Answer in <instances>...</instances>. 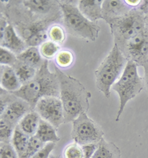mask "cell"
I'll return each mask as SVG.
<instances>
[{
  "label": "cell",
  "instance_id": "4",
  "mask_svg": "<svg viewBox=\"0 0 148 158\" xmlns=\"http://www.w3.org/2000/svg\"><path fill=\"white\" fill-rule=\"evenodd\" d=\"M59 4L64 25L69 34L87 41L95 42L97 40L101 29L97 23L87 19L74 2L59 1Z\"/></svg>",
  "mask_w": 148,
  "mask_h": 158
},
{
  "label": "cell",
  "instance_id": "13",
  "mask_svg": "<svg viewBox=\"0 0 148 158\" xmlns=\"http://www.w3.org/2000/svg\"><path fill=\"white\" fill-rule=\"evenodd\" d=\"M102 0H81L78 2L79 11L92 23H96L99 19H103L102 15Z\"/></svg>",
  "mask_w": 148,
  "mask_h": 158
},
{
  "label": "cell",
  "instance_id": "6",
  "mask_svg": "<svg viewBox=\"0 0 148 158\" xmlns=\"http://www.w3.org/2000/svg\"><path fill=\"white\" fill-rule=\"evenodd\" d=\"M114 43L122 48L129 40L147 31L144 14L139 8H133L126 15L109 23Z\"/></svg>",
  "mask_w": 148,
  "mask_h": 158
},
{
  "label": "cell",
  "instance_id": "5",
  "mask_svg": "<svg viewBox=\"0 0 148 158\" xmlns=\"http://www.w3.org/2000/svg\"><path fill=\"white\" fill-rule=\"evenodd\" d=\"M144 87L143 79L138 73V65L129 60L121 77L112 86L113 90L119 97V108L116 117V122L119 120L127 102L136 97Z\"/></svg>",
  "mask_w": 148,
  "mask_h": 158
},
{
  "label": "cell",
  "instance_id": "1",
  "mask_svg": "<svg viewBox=\"0 0 148 158\" xmlns=\"http://www.w3.org/2000/svg\"><path fill=\"white\" fill-rule=\"evenodd\" d=\"M54 70L59 83V98L64 108L65 123L73 122L82 113H87L92 95L77 79L63 72L56 65Z\"/></svg>",
  "mask_w": 148,
  "mask_h": 158
},
{
  "label": "cell",
  "instance_id": "7",
  "mask_svg": "<svg viewBox=\"0 0 148 158\" xmlns=\"http://www.w3.org/2000/svg\"><path fill=\"white\" fill-rule=\"evenodd\" d=\"M103 130L87 113L83 112L72 122L71 137L74 142L83 146L90 143H98L104 138Z\"/></svg>",
  "mask_w": 148,
  "mask_h": 158
},
{
  "label": "cell",
  "instance_id": "30",
  "mask_svg": "<svg viewBox=\"0 0 148 158\" xmlns=\"http://www.w3.org/2000/svg\"><path fill=\"white\" fill-rule=\"evenodd\" d=\"M83 158H91L98 148V143H90L82 146Z\"/></svg>",
  "mask_w": 148,
  "mask_h": 158
},
{
  "label": "cell",
  "instance_id": "12",
  "mask_svg": "<svg viewBox=\"0 0 148 158\" xmlns=\"http://www.w3.org/2000/svg\"><path fill=\"white\" fill-rule=\"evenodd\" d=\"M132 10L121 0H105L102 4L103 19L108 23L111 20L122 17Z\"/></svg>",
  "mask_w": 148,
  "mask_h": 158
},
{
  "label": "cell",
  "instance_id": "22",
  "mask_svg": "<svg viewBox=\"0 0 148 158\" xmlns=\"http://www.w3.org/2000/svg\"><path fill=\"white\" fill-rule=\"evenodd\" d=\"M39 49L44 60H49L56 57V54L60 51V46L50 40H47L40 45Z\"/></svg>",
  "mask_w": 148,
  "mask_h": 158
},
{
  "label": "cell",
  "instance_id": "2",
  "mask_svg": "<svg viewBox=\"0 0 148 158\" xmlns=\"http://www.w3.org/2000/svg\"><path fill=\"white\" fill-rule=\"evenodd\" d=\"M48 60H45L36 77L20 89L12 93L14 96L25 100L33 110L40 99L45 97H59L60 89L56 73L51 72L48 68Z\"/></svg>",
  "mask_w": 148,
  "mask_h": 158
},
{
  "label": "cell",
  "instance_id": "10",
  "mask_svg": "<svg viewBox=\"0 0 148 158\" xmlns=\"http://www.w3.org/2000/svg\"><path fill=\"white\" fill-rule=\"evenodd\" d=\"M16 98L5 107L3 111L1 112V119L13 125L18 126L20 120L27 114L28 112L33 111L30 106L22 99Z\"/></svg>",
  "mask_w": 148,
  "mask_h": 158
},
{
  "label": "cell",
  "instance_id": "29",
  "mask_svg": "<svg viewBox=\"0 0 148 158\" xmlns=\"http://www.w3.org/2000/svg\"><path fill=\"white\" fill-rule=\"evenodd\" d=\"M56 146V143H49L45 145L42 149L37 152L31 158H49L51 155L53 150Z\"/></svg>",
  "mask_w": 148,
  "mask_h": 158
},
{
  "label": "cell",
  "instance_id": "14",
  "mask_svg": "<svg viewBox=\"0 0 148 158\" xmlns=\"http://www.w3.org/2000/svg\"><path fill=\"white\" fill-rule=\"evenodd\" d=\"M0 84L1 89L10 93L18 91L22 85L14 68L8 65H1Z\"/></svg>",
  "mask_w": 148,
  "mask_h": 158
},
{
  "label": "cell",
  "instance_id": "9",
  "mask_svg": "<svg viewBox=\"0 0 148 158\" xmlns=\"http://www.w3.org/2000/svg\"><path fill=\"white\" fill-rule=\"evenodd\" d=\"M120 50L127 61L144 66L148 62V31L141 33L129 40Z\"/></svg>",
  "mask_w": 148,
  "mask_h": 158
},
{
  "label": "cell",
  "instance_id": "15",
  "mask_svg": "<svg viewBox=\"0 0 148 158\" xmlns=\"http://www.w3.org/2000/svg\"><path fill=\"white\" fill-rule=\"evenodd\" d=\"M41 120V117L36 111L28 112L25 117L20 120L18 124V127L26 134L29 137H32L36 135L38 127Z\"/></svg>",
  "mask_w": 148,
  "mask_h": 158
},
{
  "label": "cell",
  "instance_id": "17",
  "mask_svg": "<svg viewBox=\"0 0 148 158\" xmlns=\"http://www.w3.org/2000/svg\"><path fill=\"white\" fill-rule=\"evenodd\" d=\"M17 59L19 61L34 66L37 69H39L45 61V60H42V56L37 47H28L22 53L17 55Z\"/></svg>",
  "mask_w": 148,
  "mask_h": 158
},
{
  "label": "cell",
  "instance_id": "24",
  "mask_svg": "<svg viewBox=\"0 0 148 158\" xmlns=\"http://www.w3.org/2000/svg\"><path fill=\"white\" fill-rule=\"evenodd\" d=\"M45 145V143L42 142L35 135L30 137L26 150L19 158H31L36 152L42 149Z\"/></svg>",
  "mask_w": 148,
  "mask_h": 158
},
{
  "label": "cell",
  "instance_id": "25",
  "mask_svg": "<svg viewBox=\"0 0 148 158\" xmlns=\"http://www.w3.org/2000/svg\"><path fill=\"white\" fill-rule=\"evenodd\" d=\"M15 126L1 119L0 120V139L1 143H10V139H12Z\"/></svg>",
  "mask_w": 148,
  "mask_h": 158
},
{
  "label": "cell",
  "instance_id": "8",
  "mask_svg": "<svg viewBox=\"0 0 148 158\" xmlns=\"http://www.w3.org/2000/svg\"><path fill=\"white\" fill-rule=\"evenodd\" d=\"M34 110L39 114L41 119L50 123L56 128L65 123L64 108L59 97H43L38 101Z\"/></svg>",
  "mask_w": 148,
  "mask_h": 158
},
{
  "label": "cell",
  "instance_id": "26",
  "mask_svg": "<svg viewBox=\"0 0 148 158\" xmlns=\"http://www.w3.org/2000/svg\"><path fill=\"white\" fill-rule=\"evenodd\" d=\"M64 158H83V152L81 145L71 143L65 146L63 151Z\"/></svg>",
  "mask_w": 148,
  "mask_h": 158
},
{
  "label": "cell",
  "instance_id": "18",
  "mask_svg": "<svg viewBox=\"0 0 148 158\" xmlns=\"http://www.w3.org/2000/svg\"><path fill=\"white\" fill-rule=\"evenodd\" d=\"M91 158H120V151L114 143L102 139L98 148Z\"/></svg>",
  "mask_w": 148,
  "mask_h": 158
},
{
  "label": "cell",
  "instance_id": "16",
  "mask_svg": "<svg viewBox=\"0 0 148 158\" xmlns=\"http://www.w3.org/2000/svg\"><path fill=\"white\" fill-rule=\"evenodd\" d=\"M35 136L45 144L49 143H56L60 139L57 135L56 128L42 119L40 120L39 127Z\"/></svg>",
  "mask_w": 148,
  "mask_h": 158
},
{
  "label": "cell",
  "instance_id": "21",
  "mask_svg": "<svg viewBox=\"0 0 148 158\" xmlns=\"http://www.w3.org/2000/svg\"><path fill=\"white\" fill-rule=\"evenodd\" d=\"M74 62V54L68 49H62L55 57V65L62 69L70 68Z\"/></svg>",
  "mask_w": 148,
  "mask_h": 158
},
{
  "label": "cell",
  "instance_id": "20",
  "mask_svg": "<svg viewBox=\"0 0 148 158\" xmlns=\"http://www.w3.org/2000/svg\"><path fill=\"white\" fill-rule=\"evenodd\" d=\"M29 139L30 137L24 133L18 126H16L13 135L11 143L19 155V158L25 153L28 145Z\"/></svg>",
  "mask_w": 148,
  "mask_h": 158
},
{
  "label": "cell",
  "instance_id": "3",
  "mask_svg": "<svg viewBox=\"0 0 148 158\" xmlns=\"http://www.w3.org/2000/svg\"><path fill=\"white\" fill-rule=\"evenodd\" d=\"M127 60L118 45H114L95 71L96 85L106 98L110 97V89L121 77Z\"/></svg>",
  "mask_w": 148,
  "mask_h": 158
},
{
  "label": "cell",
  "instance_id": "33",
  "mask_svg": "<svg viewBox=\"0 0 148 158\" xmlns=\"http://www.w3.org/2000/svg\"><path fill=\"white\" fill-rule=\"evenodd\" d=\"M144 19H145V25H146V28L148 31V10L144 14Z\"/></svg>",
  "mask_w": 148,
  "mask_h": 158
},
{
  "label": "cell",
  "instance_id": "11",
  "mask_svg": "<svg viewBox=\"0 0 148 158\" xmlns=\"http://www.w3.org/2000/svg\"><path fill=\"white\" fill-rule=\"evenodd\" d=\"M1 47L11 51L16 55L20 54L28 48L10 23L1 34Z\"/></svg>",
  "mask_w": 148,
  "mask_h": 158
},
{
  "label": "cell",
  "instance_id": "28",
  "mask_svg": "<svg viewBox=\"0 0 148 158\" xmlns=\"http://www.w3.org/2000/svg\"><path fill=\"white\" fill-rule=\"evenodd\" d=\"M0 158H19V155L12 143H1Z\"/></svg>",
  "mask_w": 148,
  "mask_h": 158
},
{
  "label": "cell",
  "instance_id": "34",
  "mask_svg": "<svg viewBox=\"0 0 148 158\" xmlns=\"http://www.w3.org/2000/svg\"><path fill=\"white\" fill-rule=\"evenodd\" d=\"M49 158H58V157H57V156H55V155H54V154H51Z\"/></svg>",
  "mask_w": 148,
  "mask_h": 158
},
{
  "label": "cell",
  "instance_id": "31",
  "mask_svg": "<svg viewBox=\"0 0 148 158\" xmlns=\"http://www.w3.org/2000/svg\"><path fill=\"white\" fill-rule=\"evenodd\" d=\"M125 2L129 8L133 9L138 8L142 4V1H141V0H125Z\"/></svg>",
  "mask_w": 148,
  "mask_h": 158
},
{
  "label": "cell",
  "instance_id": "23",
  "mask_svg": "<svg viewBox=\"0 0 148 158\" xmlns=\"http://www.w3.org/2000/svg\"><path fill=\"white\" fill-rule=\"evenodd\" d=\"M47 36L50 41L58 45L63 44L66 40V32H65V28L58 24H54L49 27Z\"/></svg>",
  "mask_w": 148,
  "mask_h": 158
},
{
  "label": "cell",
  "instance_id": "27",
  "mask_svg": "<svg viewBox=\"0 0 148 158\" xmlns=\"http://www.w3.org/2000/svg\"><path fill=\"white\" fill-rule=\"evenodd\" d=\"M17 60V55H16L14 52L5 48H0V63H1V65H8L13 67L16 63Z\"/></svg>",
  "mask_w": 148,
  "mask_h": 158
},
{
  "label": "cell",
  "instance_id": "32",
  "mask_svg": "<svg viewBox=\"0 0 148 158\" xmlns=\"http://www.w3.org/2000/svg\"><path fill=\"white\" fill-rule=\"evenodd\" d=\"M144 86L146 87L147 91L148 93V62L146 63L144 66Z\"/></svg>",
  "mask_w": 148,
  "mask_h": 158
},
{
  "label": "cell",
  "instance_id": "19",
  "mask_svg": "<svg viewBox=\"0 0 148 158\" xmlns=\"http://www.w3.org/2000/svg\"><path fill=\"white\" fill-rule=\"evenodd\" d=\"M13 68L15 70L16 75L19 77L22 85L31 81L36 77L38 70H39L34 66L28 65V64L19 61V60H17L16 63L13 66Z\"/></svg>",
  "mask_w": 148,
  "mask_h": 158
}]
</instances>
